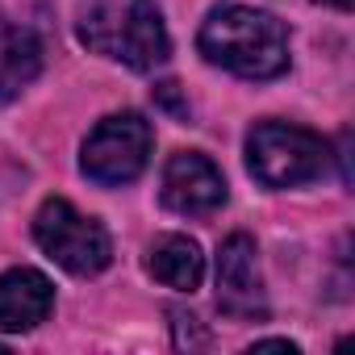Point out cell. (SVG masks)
I'll return each instance as SVG.
<instances>
[{
	"label": "cell",
	"mask_w": 355,
	"mask_h": 355,
	"mask_svg": "<svg viewBox=\"0 0 355 355\" xmlns=\"http://www.w3.org/2000/svg\"><path fill=\"white\" fill-rule=\"evenodd\" d=\"M150 150H155V130H150V121L142 113H134V109L109 113L84 138L80 171L88 175L92 184L121 189V184H134L138 175L146 171Z\"/></svg>",
	"instance_id": "cell-4"
},
{
	"label": "cell",
	"mask_w": 355,
	"mask_h": 355,
	"mask_svg": "<svg viewBox=\"0 0 355 355\" xmlns=\"http://www.w3.org/2000/svg\"><path fill=\"white\" fill-rule=\"evenodd\" d=\"M313 5H330V9H343V13H347V9H351V0H313Z\"/></svg>",
	"instance_id": "cell-13"
},
{
	"label": "cell",
	"mask_w": 355,
	"mask_h": 355,
	"mask_svg": "<svg viewBox=\"0 0 355 355\" xmlns=\"http://www.w3.org/2000/svg\"><path fill=\"white\" fill-rule=\"evenodd\" d=\"M55 309V284L38 268H9L0 276V330L21 334L46 322Z\"/></svg>",
	"instance_id": "cell-8"
},
{
	"label": "cell",
	"mask_w": 355,
	"mask_h": 355,
	"mask_svg": "<svg viewBox=\"0 0 355 355\" xmlns=\"http://www.w3.org/2000/svg\"><path fill=\"white\" fill-rule=\"evenodd\" d=\"M175 88H180V84H171V80L159 84V88H155V101H159L163 109H171L175 117H189V101H180V92H175Z\"/></svg>",
	"instance_id": "cell-12"
},
{
	"label": "cell",
	"mask_w": 355,
	"mask_h": 355,
	"mask_svg": "<svg viewBox=\"0 0 355 355\" xmlns=\"http://www.w3.org/2000/svg\"><path fill=\"white\" fill-rule=\"evenodd\" d=\"M326 159H330V146L305 125L255 121L247 134V171L263 189L309 184L326 171Z\"/></svg>",
	"instance_id": "cell-3"
},
{
	"label": "cell",
	"mask_w": 355,
	"mask_h": 355,
	"mask_svg": "<svg viewBox=\"0 0 355 355\" xmlns=\"http://www.w3.org/2000/svg\"><path fill=\"white\" fill-rule=\"evenodd\" d=\"M171 330H175V347H209V334L201 330V322L184 309H171Z\"/></svg>",
	"instance_id": "cell-11"
},
{
	"label": "cell",
	"mask_w": 355,
	"mask_h": 355,
	"mask_svg": "<svg viewBox=\"0 0 355 355\" xmlns=\"http://www.w3.org/2000/svg\"><path fill=\"white\" fill-rule=\"evenodd\" d=\"M42 71V42L30 26L0 17V101L21 96Z\"/></svg>",
	"instance_id": "cell-9"
},
{
	"label": "cell",
	"mask_w": 355,
	"mask_h": 355,
	"mask_svg": "<svg viewBox=\"0 0 355 355\" xmlns=\"http://www.w3.org/2000/svg\"><path fill=\"white\" fill-rule=\"evenodd\" d=\"M201 55L243 80H276L288 71V30L280 17L251 5H222L197 34Z\"/></svg>",
	"instance_id": "cell-1"
},
{
	"label": "cell",
	"mask_w": 355,
	"mask_h": 355,
	"mask_svg": "<svg viewBox=\"0 0 355 355\" xmlns=\"http://www.w3.org/2000/svg\"><path fill=\"white\" fill-rule=\"evenodd\" d=\"M80 42L130 71H155L171 55V38L155 0H101L80 13Z\"/></svg>",
	"instance_id": "cell-2"
},
{
	"label": "cell",
	"mask_w": 355,
	"mask_h": 355,
	"mask_svg": "<svg viewBox=\"0 0 355 355\" xmlns=\"http://www.w3.org/2000/svg\"><path fill=\"white\" fill-rule=\"evenodd\" d=\"M163 205L180 218H209L226 205V175L201 150H180L163 167Z\"/></svg>",
	"instance_id": "cell-6"
},
{
	"label": "cell",
	"mask_w": 355,
	"mask_h": 355,
	"mask_svg": "<svg viewBox=\"0 0 355 355\" xmlns=\"http://www.w3.org/2000/svg\"><path fill=\"white\" fill-rule=\"evenodd\" d=\"M34 243L46 251V259H55L63 272L71 276H96L113 263V239L109 230L80 214L71 201L63 197H46L38 218H34Z\"/></svg>",
	"instance_id": "cell-5"
},
{
	"label": "cell",
	"mask_w": 355,
	"mask_h": 355,
	"mask_svg": "<svg viewBox=\"0 0 355 355\" xmlns=\"http://www.w3.org/2000/svg\"><path fill=\"white\" fill-rule=\"evenodd\" d=\"M146 272L175 293H193L205 280V255L189 234H163L146 255Z\"/></svg>",
	"instance_id": "cell-10"
},
{
	"label": "cell",
	"mask_w": 355,
	"mask_h": 355,
	"mask_svg": "<svg viewBox=\"0 0 355 355\" xmlns=\"http://www.w3.org/2000/svg\"><path fill=\"white\" fill-rule=\"evenodd\" d=\"M218 309L234 322L268 318L263 276H259V251L251 234H230L218 247Z\"/></svg>",
	"instance_id": "cell-7"
}]
</instances>
